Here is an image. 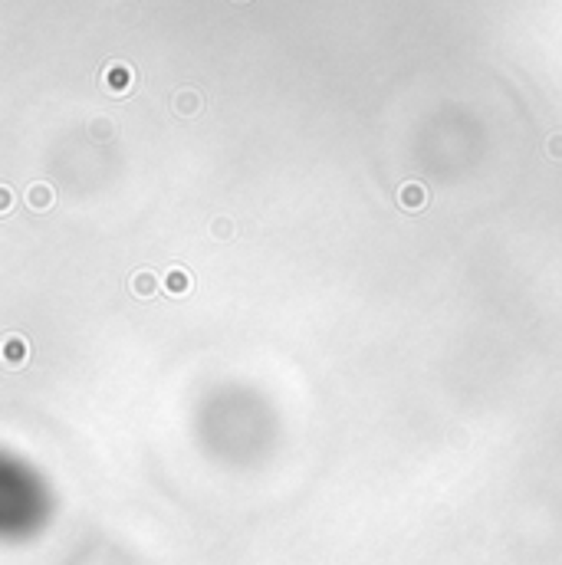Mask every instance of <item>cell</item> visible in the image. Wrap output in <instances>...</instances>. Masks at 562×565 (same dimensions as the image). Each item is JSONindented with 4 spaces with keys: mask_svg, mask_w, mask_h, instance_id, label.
<instances>
[{
    "mask_svg": "<svg viewBox=\"0 0 562 565\" xmlns=\"http://www.w3.org/2000/svg\"><path fill=\"white\" fill-rule=\"evenodd\" d=\"M102 89L112 96H128L135 89V69L125 63H109L102 69Z\"/></svg>",
    "mask_w": 562,
    "mask_h": 565,
    "instance_id": "6da1fadb",
    "label": "cell"
},
{
    "mask_svg": "<svg viewBox=\"0 0 562 565\" xmlns=\"http://www.w3.org/2000/svg\"><path fill=\"white\" fill-rule=\"evenodd\" d=\"M162 289L168 293V296H175V299H181V296H187L191 289H194V277H191V270L187 266H164L162 270Z\"/></svg>",
    "mask_w": 562,
    "mask_h": 565,
    "instance_id": "7a4b0ae2",
    "label": "cell"
},
{
    "mask_svg": "<svg viewBox=\"0 0 562 565\" xmlns=\"http://www.w3.org/2000/svg\"><path fill=\"white\" fill-rule=\"evenodd\" d=\"M0 352H3V365L7 368H24L30 362V342L24 336H17V332H10L3 339V345H0Z\"/></svg>",
    "mask_w": 562,
    "mask_h": 565,
    "instance_id": "3957f363",
    "label": "cell"
},
{
    "mask_svg": "<svg viewBox=\"0 0 562 565\" xmlns=\"http://www.w3.org/2000/svg\"><path fill=\"white\" fill-rule=\"evenodd\" d=\"M24 201L30 211H37V214H46L56 207V191H53V184H46V181H37V184H30L24 194Z\"/></svg>",
    "mask_w": 562,
    "mask_h": 565,
    "instance_id": "277c9868",
    "label": "cell"
},
{
    "mask_svg": "<svg viewBox=\"0 0 562 565\" xmlns=\"http://www.w3.org/2000/svg\"><path fill=\"white\" fill-rule=\"evenodd\" d=\"M158 286H162V279H158V273H151V270H135V273L128 277V293H132L135 299H155V296H158Z\"/></svg>",
    "mask_w": 562,
    "mask_h": 565,
    "instance_id": "5b68a950",
    "label": "cell"
},
{
    "mask_svg": "<svg viewBox=\"0 0 562 565\" xmlns=\"http://www.w3.org/2000/svg\"><path fill=\"white\" fill-rule=\"evenodd\" d=\"M398 204H401V211H408V214L425 211L427 207V188L421 184V181H405V184L398 188Z\"/></svg>",
    "mask_w": 562,
    "mask_h": 565,
    "instance_id": "8992f818",
    "label": "cell"
},
{
    "mask_svg": "<svg viewBox=\"0 0 562 565\" xmlns=\"http://www.w3.org/2000/svg\"><path fill=\"white\" fill-rule=\"evenodd\" d=\"M204 109V99H201V92L198 89H178L175 92V112L181 115V119H194V115Z\"/></svg>",
    "mask_w": 562,
    "mask_h": 565,
    "instance_id": "52a82bcc",
    "label": "cell"
},
{
    "mask_svg": "<svg viewBox=\"0 0 562 565\" xmlns=\"http://www.w3.org/2000/svg\"><path fill=\"white\" fill-rule=\"evenodd\" d=\"M211 237L214 240H234L237 237V227L230 217H214L211 220Z\"/></svg>",
    "mask_w": 562,
    "mask_h": 565,
    "instance_id": "ba28073f",
    "label": "cell"
},
{
    "mask_svg": "<svg viewBox=\"0 0 562 565\" xmlns=\"http://www.w3.org/2000/svg\"><path fill=\"white\" fill-rule=\"evenodd\" d=\"M112 132H115V128H112V122H109V119H92V122H89V135H92L96 141L112 139Z\"/></svg>",
    "mask_w": 562,
    "mask_h": 565,
    "instance_id": "9c48e42d",
    "label": "cell"
},
{
    "mask_svg": "<svg viewBox=\"0 0 562 565\" xmlns=\"http://www.w3.org/2000/svg\"><path fill=\"white\" fill-rule=\"evenodd\" d=\"M546 155L556 158V162H562V132H556V135L546 139Z\"/></svg>",
    "mask_w": 562,
    "mask_h": 565,
    "instance_id": "30bf717a",
    "label": "cell"
},
{
    "mask_svg": "<svg viewBox=\"0 0 562 565\" xmlns=\"http://www.w3.org/2000/svg\"><path fill=\"white\" fill-rule=\"evenodd\" d=\"M10 211H13V188L3 184V188H0V217H7Z\"/></svg>",
    "mask_w": 562,
    "mask_h": 565,
    "instance_id": "8fae6325",
    "label": "cell"
},
{
    "mask_svg": "<svg viewBox=\"0 0 562 565\" xmlns=\"http://www.w3.org/2000/svg\"><path fill=\"white\" fill-rule=\"evenodd\" d=\"M234 3H247V0H234Z\"/></svg>",
    "mask_w": 562,
    "mask_h": 565,
    "instance_id": "7c38bea8",
    "label": "cell"
}]
</instances>
